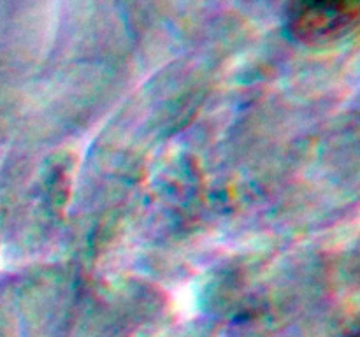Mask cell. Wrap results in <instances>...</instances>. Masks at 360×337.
<instances>
[{"instance_id": "6da1fadb", "label": "cell", "mask_w": 360, "mask_h": 337, "mask_svg": "<svg viewBox=\"0 0 360 337\" xmlns=\"http://www.w3.org/2000/svg\"><path fill=\"white\" fill-rule=\"evenodd\" d=\"M359 4L360 0H288L290 34L309 46L340 41L357 25Z\"/></svg>"}]
</instances>
